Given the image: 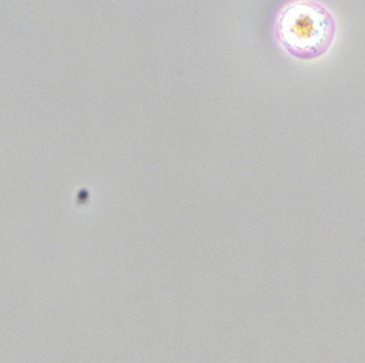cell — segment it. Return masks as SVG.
<instances>
[{"instance_id":"obj_1","label":"cell","mask_w":365,"mask_h":363,"mask_svg":"<svg viewBox=\"0 0 365 363\" xmlns=\"http://www.w3.org/2000/svg\"><path fill=\"white\" fill-rule=\"evenodd\" d=\"M274 36L292 57L317 60L334 44L336 21L319 0H289L277 14Z\"/></svg>"}]
</instances>
